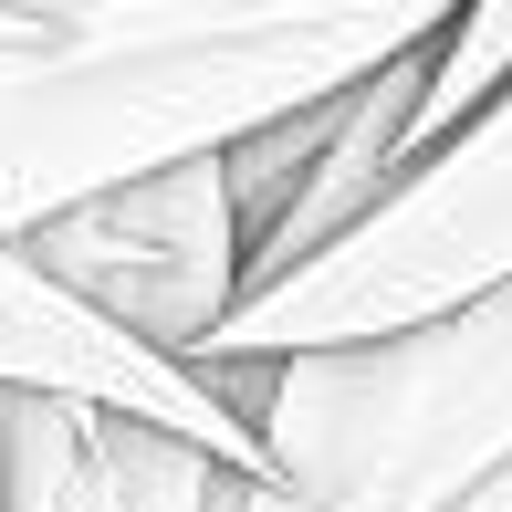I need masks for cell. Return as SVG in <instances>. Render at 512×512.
Masks as SVG:
<instances>
[{"mask_svg": "<svg viewBox=\"0 0 512 512\" xmlns=\"http://www.w3.org/2000/svg\"><path fill=\"white\" fill-rule=\"evenodd\" d=\"M450 11L418 0H95L0 53V251L136 178L230 157L387 74Z\"/></svg>", "mask_w": 512, "mask_h": 512, "instance_id": "6da1fadb", "label": "cell"}, {"mask_svg": "<svg viewBox=\"0 0 512 512\" xmlns=\"http://www.w3.org/2000/svg\"><path fill=\"white\" fill-rule=\"evenodd\" d=\"M251 512H460L512 471V283L398 345L272 366Z\"/></svg>", "mask_w": 512, "mask_h": 512, "instance_id": "7a4b0ae2", "label": "cell"}, {"mask_svg": "<svg viewBox=\"0 0 512 512\" xmlns=\"http://www.w3.org/2000/svg\"><path fill=\"white\" fill-rule=\"evenodd\" d=\"M502 283H512V84L460 136H439L345 241H324L283 283L241 293L189 366H293V356L398 345L418 324L471 314Z\"/></svg>", "mask_w": 512, "mask_h": 512, "instance_id": "3957f363", "label": "cell"}, {"mask_svg": "<svg viewBox=\"0 0 512 512\" xmlns=\"http://www.w3.org/2000/svg\"><path fill=\"white\" fill-rule=\"evenodd\" d=\"M21 262L74 304H95L105 324H126L136 345L189 366L241 304V230H230L220 157H189L168 178H136V189L53 220L42 241H21Z\"/></svg>", "mask_w": 512, "mask_h": 512, "instance_id": "277c9868", "label": "cell"}, {"mask_svg": "<svg viewBox=\"0 0 512 512\" xmlns=\"http://www.w3.org/2000/svg\"><path fill=\"white\" fill-rule=\"evenodd\" d=\"M0 398H42V408H74V418H115V429L178 439V450H209L220 471H241V481L272 492L262 439L209 398L189 366L136 345L126 324L74 304L63 283H42L21 251H0Z\"/></svg>", "mask_w": 512, "mask_h": 512, "instance_id": "5b68a950", "label": "cell"}, {"mask_svg": "<svg viewBox=\"0 0 512 512\" xmlns=\"http://www.w3.org/2000/svg\"><path fill=\"white\" fill-rule=\"evenodd\" d=\"M251 502H262V481L220 471L209 450H178V439H147V429L95 418L84 471H74V492H63L53 512H251Z\"/></svg>", "mask_w": 512, "mask_h": 512, "instance_id": "8992f818", "label": "cell"}, {"mask_svg": "<svg viewBox=\"0 0 512 512\" xmlns=\"http://www.w3.org/2000/svg\"><path fill=\"white\" fill-rule=\"evenodd\" d=\"M502 84H512V11H450V21H439V42H429V63H418L408 168L439 147V136H460ZM408 168H398V178H408Z\"/></svg>", "mask_w": 512, "mask_h": 512, "instance_id": "52a82bcc", "label": "cell"}, {"mask_svg": "<svg viewBox=\"0 0 512 512\" xmlns=\"http://www.w3.org/2000/svg\"><path fill=\"white\" fill-rule=\"evenodd\" d=\"M42 32V11H0V53H11V42H32Z\"/></svg>", "mask_w": 512, "mask_h": 512, "instance_id": "ba28073f", "label": "cell"}, {"mask_svg": "<svg viewBox=\"0 0 512 512\" xmlns=\"http://www.w3.org/2000/svg\"><path fill=\"white\" fill-rule=\"evenodd\" d=\"M460 512H512V471L492 481V492H471V502H460Z\"/></svg>", "mask_w": 512, "mask_h": 512, "instance_id": "9c48e42d", "label": "cell"}]
</instances>
